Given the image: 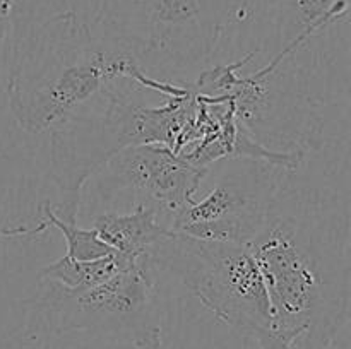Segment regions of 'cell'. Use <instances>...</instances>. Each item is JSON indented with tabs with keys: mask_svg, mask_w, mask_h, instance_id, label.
I'll return each mask as SVG.
<instances>
[{
	"mask_svg": "<svg viewBox=\"0 0 351 349\" xmlns=\"http://www.w3.org/2000/svg\"><path fill=\"white\" fill-rule=\"evenodd\" d=\"M141 257L153 270L178 281L239 334L252 337L271 327L269 296L249 245L168 231Z\"/></svg>",
	"mask_w": 351,
	"mask_h": 349,
	"instance_id": "3957f363",
	"label": "cell"
},
{
	"mask_svg": "<svg viewBox=\"0 0 351 349\" xmlns=\"http://www.w3.org/2000/svg\"><path fill=\"white\" fill-rule=\"evenodd\" d=\"M130 92L110 82L101 91V112L72 115L51 129V177L60 201L55 214L64 221L77 222L82 188L113 154L141 144L177 146L189 120L184 99L171 96L165 106H147Z\"/></svg>",
	"mask_w": 351,
	"mask_h": 349,
	"instance_id": "7a4b0ae2",
	"label": "cell"
},
{
	"mask_svg": "<svg viewBox=\"0 0 351 349\" xmlns=\"http://www.w3.org/2000/svg\"><path fill=\"white\" fill-rule=\"evenodd\" d=\"M14 12H16V0H0V47L12 33Z\"/></svg>",
	"mask_w": 351,
	"mask_h": 349,
	"instance_id": "8fae6325",
	"label": "cell"
},
{
	"mask_svg": "<svg viewBox=\"0 0 351 349\" xmlns=\"http://www.w3.org/2000/svg\"><path fill=\"white\" fill-rule=\"evenodd\" d=\"M34 305L57 334L89 332L137 349H163L154 270L143 257H134L110 279L82 291L41 279Z\"/></svg>",
	"mask_w": 351,
	"mask_h": 349,
	"instance_id": "277c9868",
	"label": "cell"
},
{
	"mask_svg": "<svg viewBox=\"0 0 351 349\" xmlns=\"http://www.w3.org/2000/svg\"><path fill=\"white\" fill-rule=\"evenodd\" d=\"M216 183L173 216L170 231L199 240L249 245L266 224L287 181L285 168L249 157L223 159Z\"/></svg>",
	"mask_w": 351,
	"mask_h": 349,
	"instance_id": "5b68a950",
	"label": "cell"
},
{
	"mask_svg": "<svg viewBox=\"0 0 351 349\" xmlns=\"http://www.w3.org/2000/svg\"><path fill=\"white\" fill-rule=\"evenodd\" d=\"M132 259V255H123L119 252L103 257V259L86 260V262L62 255L60 259L41 267L40 279L53 281L72 291H82L110 279Z\"/></svg>",
	"mask_w": 351,
	"mask_h": 349,
	"instance_id": "ba28073f",
	"label": "cell"
},
{
	"mask_svg": "<svg viewBox=\"0 0 351 349\" xmlns=\"http://www.w3.org/2000/svg\"><path fill=\"white\" fill-rule=\"evenodd\" d=\"M41 216L45 218V224L53 226L62 233L65 242V253L67 259L72 260H96L117 253L110 248L105 242L98 236L95 229L79 228L77 222H69L58 218L53 211V205L50 202H45L41 205Z\"/></svg>",
	"mask_w": 351,
	"mask_h": 349,
	"instance_id": "9c48e42d",
	"label": "cell"
},
{
	"mask_svg": "<svg viewBox=\"0 0 351 349\" xmlns=\"http://www.w3.org/2000/svg\"><path fill=\"white\" fill-rule=\"evenodd\" d=\"M93 229L99 238L123 255L141 257L170 229L161 222L154 209L134 205L130 212H101L93 219Z\"/></svg>",
	"mask_w": 351,
	"mask_h": 349,
	"instance_id": "52a82bcc",
	"label": "cell"
},
{
	"mask_svg": "<svg viewBox=\"0 0 351 349\" xmlns=\"http://www.w3.org/2000/svg\"><path fill=\"white\" fill-rule=\"evenodd\" d=\"M259 344V349H293L297 335L291 332L276 331V328H261L252 335Z\"/></svg>",
	"mask_w": 351,
	"mask_h": 349,
	"instance_id": "30bf717a",
	"label": "cell"
},
{
	"mask_svg": "<svg viewBox=\"0 0 351 349\" xmlns=\"http://www.w3.org/2000/svg\"><path fill=\"white\" fill-rule=\"evenodd\" d=\"M0 229H2V228H0ZM0 242H2V238H0Z\"/></svg>",
	"mask_w": 351,
	"mask_h": 349,
	"instance_id": "7c38bea8",
	"label": "cell"
},
{
	"mask_svg": "<svg viewBox=\"0 0 351 349\" xmlns=\"http://www.w3.org/2000/svg\"><path fill=\"white\" fill-rule=\"evenodd\" d=\"M99 171V190L130 195L134 205L154 209L170 229L173 216L195 201L209 168L194 166L163 144H141L113 154Z\"/></svg>",
	"mask_w": 351,
	"mask_h": 349,
	"instance_id": "8992f818",
	"label": "cell"
},
{
	"mask_svg": "<svg viewBox=\"0 0 351 349\" xmlns=\"http://www.w3.org/2000/svg\"><path fill=\"white\" fill-rule=\"evenodd\" d=\"M249 248L266 284L271 327L297 335L302 349H331L350 320V270L315 224L293 214L278 194Z\"/></svg>",
	"mask_w": 351,
	"mask_h": 349,
	"instance_id": "6da1fadb",
	"label": "cell"
}]
</instances>
